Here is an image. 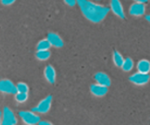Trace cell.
<instances>
[{
	"instance_id": "obj_1",
	"label": "cell",
	"mask_w": 150,
	"mask_h": 125,
	"mask_svg": "<svg viewBox=\"0 0 150 125\" xmlns=\"http://www.w3.org/2000/svg\"><path fill=\"white\" fill-rule=\"evenodd\" d=\"M77 4L85 18L92 23L103 21L108 16L110 8L92 0H78Z\"/></svg>"
},
{
	"instance_id": "obj_2",
	"label": "cell",
	"mask_w": 150,
	"mask_h": 125,
	"mask_svg": "<svg viewBox=\"0 0 150 125\" xmlns=\"http://www.w3.org/2000/svg\"><path fill=\"white\" fill-rule=\"evenodd\" d=\"M19 117L21 119L22 121L24 124L28 125H33L39 124L40 121V117L35 113V111H20L18 114Z\"/></svg>"
},
{
	"instance_id": "obj_3",
	"label": "cell",
	"mask_w": 150,
	"mask_h": 125,
	"mask_svg": "<svg viewBox=\"0 0 150 125\" xmlns=\"http://www.w3.org/2000/svg\"><path fill=\"white\" fill-rule=\"evenodd\" d=\"M52 96L49 95L42 99L39 102V103L32 109V111H35L37 114H45L49 111L51 109V104H52Z\"/></svg>"
},
{
	"instance_id": "obj_4",
	"label": "cell",
	"mask_w": 150,
	"mask_h": 125,
	"mask_svg": "<svg viewBox=\"0 0 150 125\" xmlns=\"http://www.w3.org/2000/svg\"><path fill=\"white\" fill-rule=\"evenodd\" d=\"M17 118L14 113L8 107H4L1 116V125H15L17 124Z\"/></svg>"
},
{
	"instance_id": "obj_5",
	"label": "cell",
	"mask_w": 150,
	"mask_h": 125,
	"mask_svg": "<svg viewBox=\"0 0 150 125\" xmlns=\"http://www.w3.org/2000/svg\"><path fill=\"white\" fill-rule=\"evenodd\" d=\"M149 80L150 76L149 74L140 73L139 71L129 77V81L133 84L137 85V86H144L149 81Z\"/></svg>"
},
{
	"instance_id": "obj_6",
	"label": "cell",
	"mask_w": 150,
	"mask_h": 125,
	"mask_svg": "<svg viewBox=\"0 0 150 125\" xmlns=\"http://www.w3.org/2000/svg\"><path fill=\"white\" fill-rule=\"evenodd\" d=\"M0 91L7 95H16L18 92L17 85L9 79H2L0 82Z\"/></svg>"
},
{
	"instance_id": "obj_7",
	"label": "cell",
	"mask_w": 150,
	"mask_h": 125,
	"mask_svg": "<svg viewBox=\"0 0 150 125\" xmlns=\"http://www.w3.org/2000/svg\"><path fill=\"white\" fill-rule=\"evenodd\" d=\"M110 10L113 12L116 16L121 19L125 18L124 7L120 0H111L110 2Z\"/></svg>"
},
{
	"instance_id": "obj_8",
	"label": "cell",
	"mask_w": 150,
	"mask_h": 125,
	"mask_svg": "<svg viewBox=\"0 0 150 125\" xmlns=\"http://www.w3.org/2000/svg\"><path fill=\"white\" fill-rule=\"evenodd\" d=\"M146 12V6L144 3L134 2L130 5L129 8V13L131 16L135 17H140L144 16Z\"/></svg>"
},
{
	"instance_id": "obj_9",
	"label": "cell",
	"mask_w": 150,
	"mask_h": 125,
	"mask_svg": "<svg viewBox=\"0 0 150 125\" xmlns=\"http://www.w3.org/2000/svg\"><path fill=\"white\" fill-rule=\"evenodd\" d=\"M90 92L94 96L101 97L105 96L108 92V87L103 85H101L100 83H94L90 86Z\"/></svg>"
},
{
	"instance_id": "obj_10",
	"label": "cell",
	"mask_w": 150,
	"mask_h": 125,
	"mask_svg": "<svg viewBox=\"0 0 150 125\" xmlns=\"http://www.w3.org/2000/svg\"><path fill=\"white\" fill-rule=\"evenodd\" d=\"M47 39L49 40L51 46L54 47V48H60L64 46V41L62 39L61 37L57 35V33H54V32L48 33V36H47Z\"/></svg>"
},
{
	"instance_id": "obj_11",
	"label": "cell",
	"mask_w": 150,
	"mask_h": 125,
	"mask_svg": "<svg viewBox=\"0 0 150 125\" xmlns=\"http://www.w3.org/2000/svg\"><path fill=\"white\" fill-rule=\"evenodd\" d=\"M95 80L98 83L103 85L107 87H109L111 86V78L106 73H103V72H98L95 75Z\"/></svg>"
},
{
	"instance_id": "obj_12",
	"label": "cell",
	"mask_w": 150,
	"mask_h": 125,
	"mask_svg": "<svg viewBox=\"0 0 150 125\" xmlns=\"http://www.w3.org/2000/svg\"><path fill=\"white\" fill-rule=\"evenodd\" d=\"M44 76L45 78L48 83H55L56 77H57V73L54 67L51 65H47L44 70Z\"/></svg>"
},
{
	"instance_id": "obj_13",
	"label": "cell",
	"mask_w": 150,
	"mask_h": 125,
	"mask_svg": "<svg viewBox=\"0 0 150 125\" xmlns=\"http://www.w3.org/2000/svg\"><path fill=\"white\" fill-rule=\"evenodd\" d=\"M137 70L140 73H147L150 72V61L147 59H142L138 62Z\"/></svg>"
},
{
	"instance_id": "obj_14",
	"label": "cell",
	"mask_w": 150,
	"mask_h": 125,
	"mask_svg": "<svg viewBox=\"0 0 150 125\" xmlns=\"http://www.w3.org/2000/svg\"><path fill=\"white\" fill-rule=\"evenodd\" d=\"M35 56L40 61H46L51 56V52L49 50H44V51H37Z\"/></svg>"
},
{
	"instance_id": "obj_15",
	"label": "cell",
	"mask_w": 150,
	"mask_h": 125,
	"mask_svg": "<svg viewBox=\"0 0 150 125\" xmlns=\"http://www.w3.org/2000/svg\"><path fill=\"white\" fill-rule=\"evenodd\" d=\"M113 61H114V64L117 67H121L123 62H124L125 59L123 58L122 55L119 51H115L114 52V54H113Z\"/></svg>"
},
{
	"instance_id": "obj_16",
	"label": "cell",
	"mask_w": 150,
	"mask_h": 125,
	"mask_svg": "<svg viewBox=\"0 0 150 125\" xmlns=\"http://www.w3.org/2000/svg\"><path fill=\"white\" fill-rule=\"evenodd\" d=\"M51 47V43L48 39H43L39 41L37 45V51H44V50H49Z\"/></svg>"
},
{
	"instance_id": "obj_17",
	"label": "cell",
	"mask_w": 150,
	"mask_h": 125,
	"mask_svg": "<svg viewBox=\"0 0 150 125\" xmlns=\"http://www.w3.org/2000/svg\"><path fill=\"white\" fill-rule=\"evenodd\" d=\"M133 66H134V63H133V59L127 57V58L125 59V61L122 65L121 68L125 72H130L133 70Z\"/></svg>"
},
{
	"instance_id": "obj_18",
	"label": "cell",
	"mask_w": 150,
	"mask_h": 125,
	"mask_svg": "<svg viewBox=\"0 0 150 125\" xmlns=\"http://www.w3.org/2000/svg\"><path fill=\"white\" fill-rule=\"evenodd\" d=\"M15 99L16 102L19 103L25 102L28 100V93H23V92H17L15 95Z\"/></svg>"
},
{
	"instance_id": "obj_19",
	"label": "cell",
	"mask_w": 150,
	"mask_h": 125,
	"mask_svg": "<svg viewBox=\"0 0 150 125\" xmlns=\"http://www.w3.org/2000/svg\"><path fill=\"white\" fill-rule=\"evenodd\" d=\"M17 90L18 92H23V93H28L29 90V88L26 83L20 82L17 84Z\"/></svg>"
},
{
	"instance_id": "obj_20",
	"label": "cell",
	"mask_w": 150,
	"mask_h": 125,
	"mask_svg": "<svg viewBox=\"0 0 150 125\" xmlns=\"http://www.w3.org/2000/svg\"><path fill=\"white\" fill-rule=\"evenodd\" d=\"M64 3L70 7H74L77 4L78 0H64Z\"/></svg>"
},
{
	"instance_id": "obj_21",
	"label": "cell",
	"mask_w": 150,
	"mask_h": 125,
	"mask_svg": "<svg viewBox=\"0 0 150 125\" xmlns=\"http://www.w3.org/2000/svg\"><path fill=\"white\" fill-rule=\"evenodd\" d=\"M16 1V0H1V2L4 6H10L14 4Z\"/></svg>"
},
{
	"instance_id": "obj_22",
	"label": "cell",
	"mask_w": 150,
	"mask_h": 125,
	"mask_svg": "<svg viewBox=\"0 0 150 125\" xmlns=\"http://www.w3.org/2000/svg\"><path fill=\"white\" fill-rule=\"evenodd\" d=\"M38 124H40V125H50V124H51V123L49 122V121H40Z\"/></svg>"
},
{
	"instance_id": "obj_23",
	"label": "cell",
	"mask_w": 150,
	"mask_h": 125,
	"mask_svg": "<svg viewBox=\"0 0 150 125\" xmlns=\"http://www.w3.org/2000/svg\"><path fill=\"white\" fill-rule=\"evenodd\" d=\"M135 2H139V3H146L148 0H133Z\"/></svg>"
},
{
	"instance_id": "obj_24",
	"label": "cell",
	"mask_w": 150,
	"mask_h": 125,
	"mask_svg": "<svg viewBox=\"0 0 150 125\" xmlns=\"http://www.w3.org/2000/svg\"><path fill=\"white\" fill-rule=\"evenodd\" d=\"M146 20H147V21L150 23V14L149 15H147V16H146Z\"/></svg>"
},
{
	"instance_id": "obj_25",
	"label": "cell",
	"mask_w": 150,
	"mask_h": 125,
	"mask_svg": "<svg viewBox=\"0 0 150 125\" xmlns=\"http://www.w3.org/2000/svg\"><path fill=\"white\" fill-rule=\"evenodd\" d=\"M92 1H101V0H92Z\"/></svg>"
}]
</instances>
